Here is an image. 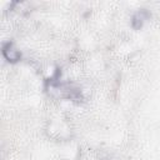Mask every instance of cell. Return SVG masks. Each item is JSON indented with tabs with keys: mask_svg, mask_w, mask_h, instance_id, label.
I'll list each match as a JSON object with an SVG mask.
<instances>
[{
	"mask_svg": "<svg viewBox=\"0 0 160 160\" xmlns=\"http://www.w3.org/2000/svg\"><path fill=\"white\" fill-rule=\"evenodd\" d=\"M148 18H149V14L145 10H140V11L135 12L134 16H132V19H131L132 28L134 29H140L142 26V24L145 22V20H148Z\"/></svg>",
	"mask_w": 160,
	"mask_h": 160,
	"instance_id": "7a4b0ae2",
	"label": "cell"
},
{
	"mask_svg": "<svg viewBox=\"0 0 160 160\" xmlns=\"http://www.w3.org/2000/svg\"><path fill=\"white\" fill-rule=\"evenodd\" d=\"M2 55L8 61H11V62H16L21 58L20 51L18 49H15L11 42H8L2 46Z\"/></svg>",
	"mask_w": 160,
	"mask_h": 160,
	"instance_id": "6da1fadb",
	"label": "cell"
}]
</instances>
